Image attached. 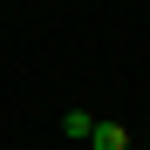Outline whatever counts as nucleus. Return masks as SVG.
I'll return each mask as SVG.
<instances>
[{
	"instance_id": "f257e3e1",
	"label": "nucleus",
	"mask_w": 150,
	"mask_h": 150,
	"mask_svg": "<svg viewBox=\"0 0 150 150\" xmlns=\"http://www.w3.org/2000/svg\"><path fill=\"white\" fill-rule=\"evenodd\" d=\"M89 150H130V130H123V123H96V130H89Z\"/></svg>"
},
{
	"instance_id": "f03ea898",
	"label": "nucleus",
	"mask_w": 150,
	"mask_h": 150,
	"mask_svg": "<svg viewBox=\"0 0 150 150\" xmlns=\"http://www.w3.org/2000/svg\"><path fill=\"white\" fill-rule=\"evenodd\" d=\"M89 130H96V116H82V109H68V116H62V137H75V143H89Z\"/></svg>"
}]
</instances>
